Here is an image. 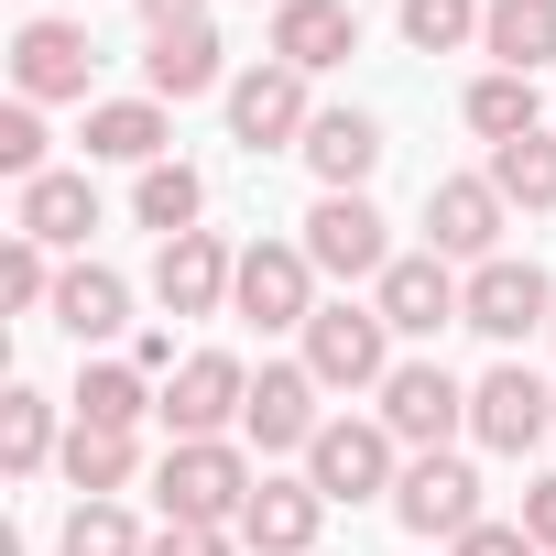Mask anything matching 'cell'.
Listing matches in <instances>:
<instances>
[{
  "instance_id": "32",
  "label": "cell",
  "mask_w": 556,
  "mask_h": 556,
  "mask_svg": "<svg viewBox=\"0 0 556 556\" xmlns=\"http://www.w3.org/2000/svg\"><path fill=\"white\" fill-rule=\"evenodd\" d=\"M66 556H153V534H142L121 502H77V513H66Z\"/></svg>"
},
{
  "instance_id": "29",
  "label": "cell",
  "mask_w": 556,
  "mask_h": 556,
  "mask_svg": "<svg viewBox=\"0 0 556 556\" xmlns=\"http://www.w3.org/2000/svg\"><path fill=\"white\" fill-rule=\"evenodd\" d=\"M480 175L502 186V207L545 218V207H556V131H523V142H502V153H491Z\"/></svg>"
},
{
  "instance_id": "7",
  "label": "cell",
  "mask_w": 556,
  "mask_h": 556,
  "mask_svg": "<svg viewBox=\"0 0 556 556\" xmlns=\"http://www.w3.org/2000/svg\"><path fill=\"white\" fill-rule=\"evenodd\" d=\"M306 262L328 273V285H382L404 251H393V229H382L371 197H317L306 207Z\"/></svg>"
},
{
  "instance_id": "8",
  "label": "cell",
  "mask_w": 556,
  "mask_h": 556,
  "mask_svg": "<svg viewBox=\"0 0 556 556\" xmlns=\"http://www.w3.org/2000/svg\"><path fill=\"white\" fill-rule=\"evenodd\" d=\"M502 218H513V207H502L491 175H437V186H426V251H437V262H469V273L502 262Z\"/></svg>"
},
{
  "instance_id": "16",
  "label": "cell",
  "mask_w": 556,
  "mask_h": 556,
  "mask_svg": "<svg viewBox=\"0 0 556 556\" xmlns=\"http://www.w3.org/2000/svg\"><path fill=\"white\" fill-rule=\"evenodd\" d=\"M88 66H99V45H88V23H23L12 34V99H88Z\"/></svg>"
},
{
  "instance_id": "36",
  "label": "cell",
  "mask_w": 556,
  "mask_h": 556,
  "mask_svg": "<svg viewBox=\"0 0 556 556\" xmlns=\"http://www.w3.org/2000/svg\"><path fill=\"white\" fill-rule=\"evenodd\" d=\"M153 556H240V545H229L218 523H164V534H153Z\"/></svg>"
},
{
  "instance_id": "13",
  "label": "cell",
  "mask_w": 556,
  "mask_h": 556,
  "mask_svg": "<svg viewBox=\"0 0 556 556\" xmlns=\"http://www.w3.org/2000/svg\"><path fill=\"white\" fill-rule=\"evenodd\" d=\"M317 393H328V382H317L306 361H262V371H251V415H240V437H251L262 458H285V447L306 458V447H317V426H328V415H317Z\"/></svg>"
},
{
  "instance_id": "19",
  "label": "cell",
  "mask_w": 556,
  "mask_h": 556,
  "mask_svg": "<svg viewBox=\"0 0 556 556\" xmlns=\"http://www.w3.org/2000/svg\"><path fill=\"white\" fill-rule=\"evenodd\" d=\"M317 523H328V491H317V480H273V469H262V491H251V513H240V545H251V556H306Z\"/></svg>"
},
{
  "instance_id": "15",
  "label": "cell",
  "mask_w": 556,
  "mask_h": 556,
  "mask_svg": "<svg viewBox=\"0 0 556 556\" xmlns=\"http://www.w3.org/2000/svg\"><path fill=\"white\" fill-rule=\"evenodd\" d=\"M175 437H229L240 415H251V371L229 361V350H186V371L164 382V404H153Z\"/></svg>"
},
{
  "instance_id": "31",
  "label": "cell",
  "mask_w": 556,
  "mask_h": 556,
  "mask_svg": "<svg viewBox=\"0 0 556 556\" xmlns=\"http://www.w3.org/2000/svg\"><path fill=\"white\" fill-rule=\"evenodd\" d=\"M480 12L491 0H404V45L415 55H458V45H480Z\"/></svg>"
},
{
  "instance_id": "28",
  "label": "cell",
  "mask_w": 556,
  "mask_h": 556,
  "mask_svg": "<svg viewBox=\"0 0 556 556\" xmlns=\"http://www.w3.org/2000/svg\"><path fill=\"white\" fill-rule=\"evenodd\" d=\"M131 469H142V447H131V437L66 426V491H77V502H121V491H131Z\"/></svg>"
},
{
  "instance_id": "40",
  "label": "cell",
  "mask_w": 556,
  "mask_h": 556,
  "mask_svg": "<svg viewBox=\"0 0 556 556\" xmlns=\"http://www.w3.org/2000/svg\"><path fill=\"white\" fill-rule=\"evenodd\" d=\"M545 339H556V328H545Z\"/></svg>"
},
{
  "instance_id": "5",
  "label": "cell",
  "mask_w": 556,
  "mask_h": 556,
  "mask_svg": "<svg viewBox=\"0 0 556 556\" xmlns=\"http://www.w3.org/2000/svg\"><path fill=\"white\" fill-rule=\"evenodd\" d=\"M229 317H251V328H295V339H306V317H317V262H306V240H240Z\"/></svg>"
},
{
  "instance_id": "21",
  "label": "cell",
  "mask_w": 556,
  "mask_h": 556,
  "mask_svg": "<svg viewBox=\"0 0 556 556\" xmlns=\"http://www.w3.org/2000/svg\"><path fill=\"white\" fill-rule=\"evenodd\" d=\"M153 404H164V382H153L142 361H88V371H77V393H66V415H77V426H99V437H131Z\"/></svg>"
},
{
  "instance_id": "34",
  "label": "cell",
  "mask_w": 556,
  "mask_h": 556,
  "mask_svg": "<svg viewBox=\"0 0 556 556\" xmlns=\"http://www.w3.org/2000/svg\"><path fill=\"white\" fill-rule=\"evenodd\" d=\"M0 175H12V186L55 175V164H45V110H34V99H12V110H0Z\"/></svg>"
},
{
  "instance_id": "3",
  "label": "cell",
  "mask_w": 556,
  "mask_h": 556,
  "mask_svg": "<svg viewBox=\"0 0 556 556\" xmlns=\"http://www.w3.org/2000/svg\"><path fill=\"white\" fill-rule=\"evenodd\" d=\"M306 371L328 382V393H382L393 382V328H382V306H317L306 317Z\"/></svg>"
},
{
  "instance_id": "38",
  "label": "cell",
  "mask_w": 556,
  "mask_h": 556,
  "mask_svg": "<svg viewBox=\"0 0 556 556\" xmlns=\"http://www.w3.org/2000/svg\"><path fill=\"white\" fill-rule=\"evenodd\" d=\"M142 23H153V34H175V23H207V0H142Z\"/></svg>"
},
{
  "instance_id": "23",
  "label": "cell",
  "mask_w": 556,
  "mask_h": 556,
  "mask_svg": "<svg viewBox=\"0 0 556 556\" xmlns=\"http://www.w3.org/2000/svg\"><path fill=\"white\" fill-rule=\"evenodd\" d=\"M12 229L45 240V251H88V229H99V186H88V175H34L23 207H12Z\"/></svg>"
},
{
  "instance_id": "26",
  "label": "cell",
  "mask_w": 556,
  "mask_h": 556,
  "mask_svg": "<svg viewBox=\"0 0 556 556\" xmlns=\"http://www.w3.org/2000/svg\"><path fill=\"white\" fill-rule=\"evenodd\" d=\"M480 55L513 66V77L556 66V0H491V12H480Z\"/></svg>"
},
{
  "instance_id": "39",
  "label": "cell",
  "mask_w": 556,
  "mask_h": 556,
  "mask_svg": "<svg viewBox=\"0 0 556 556\" xmlns=\"http://www.w3.org/2000/svg\"><path fill=\"white\" fill-rule=\"evenodd\" d=\"M273 12H285V0H273Z\"/></svg>"
},
{
  "instance_id": "14",
  "label": "cell",
  "mask_w": 556,
  "mask_h": 556,
  "mask_svg": "<svg viewBox=\"0 0 556 556\" xmlns=\"http://www.w3.org/2000/svg\"><path fill=\"white\" fill-rule=\"evenodd\" d=\"M229 285H240V251L218 229H186L153 251V306L164 317H229Z\"/></svg>"
},
{
  "instance_id": "6",
  "label": "cell",
  "mask_w": 556,
  "mask_h": 556,
  "mask_svg": "<svg viewBox=\"0 0 556 556\" xmlns=\"http://www.w3.org/2000/svg\"><path fill=\"white\" fill-rule=\"evenodd\" d=\"M393 523H404V534H426V545H437V534L458 545L469 523H491V513H480V469H469L458 447L404 458V480H393Z\"/></svg>"
},
{
  "instance_id": "11",
  "label": "cell",
  "mask_w": 556,
  "mask_h": 556,
  "mask_svg": "<svg viewBox=\"0 0 556 556\" xmlns=\"http://www.w3.org/2000/svg\"><path fill=\"white\" fill-rule=\"evenodd\" d=\"M371 306H382V328H393V339H437V328H458V317H469V273H458V262H437V251H404L382 285H371Z\"/></svg>"
},
{
  "instance_id": "9",
  "label": "cell",
  "mask_w": 556,
  "mask_h": 556,
  "mask_svg": "<svg viewBox=\"0 0 556 556\" xmlns=\"http://www.w3.org/2000/svg\"><path fill=\"white\" fill-rule=\"evenodd\" d=\"M382 426L426 458V447L469 437V382H458L447 361H393V382H382Z\"/></svg>"
},
{
  "instance_id": "33",
  "label": "cell",
  "mask_w": 556,
  "mask_h": 556,
  "mask_svg": "<svg viewBox=\"0 0 556 556\" xmlns=\"http://www.w3.org/2000/svg\"><path fill=\"white\" fill-rule=\"evenodd\" d=\"M0 306H23V317H34V306H55V251H45V240H23V229H12V251H0Z\"/></svg>"
},
{
  "instance_id": "25",
  "label": "cell",
  "mask_w": 556,
  "mask_h": 556,
  "mask_svg": "<svg viewBox=\"0 0 556 556\" xmlns=\"http://www.w3.org/2000/svg\"><path fill=\"white\" fill-rule=\"evenodd\" d=\"M458 121L502 153V142H523V131H556L545 121V99H534V77H513V66H491V77H469V99H458Z\"/></svg>"
},
{
  "instance_id": "30",
  "label": "cell",
  "mask_w": 556,
  "mask_h": 556,
  "mask_svg": "<svg viewBox=\"0 0 556 556\" xmlns=\"http://www.w3.org/2000/svg\"><path fill=\"white\" fill-rule=\"evenodd\" d=\"M45 458H66V447H55V404H45L34 382H12V393H0V469L34 480Z\"/></svg>"
},
{
  "instance_id": "37",
  "label": "cell",
  "mask_w": 556,
  "mask_h": 556,
  "mask_svg": "<svg viewBox=\"0 0 556 556\" xmlns=\"http://www.w3.org/2000/svg\"><path fill=\"white\" fill-rule=\"evenodd\" d=\"M523 534L556 556V480H523Z\"/></svg>"
},
{
  "instance_id": "20",
  "label": "cell",
  "mask_w": 556,
  "mask_h": 556,
  "mask_svg": "<svg viewBox=\"0 0 556 556\" xmlns=\"http://www.w3.org/2000/svg\"><path fill=\"white\" fill-rule=\"evenodd\" d=\"M306 175H317L328 197H361V186L382 175V121H371V110H317V131H306Z\"/></svg>"
},
{
  "instance_id": "18",
  "label": "cell",
  "mask_w": 556,
  "mask_h": 556,
  "mask_svg": "<svg viewBox=\"0 0 556 556\" xmlns=\"http://www.w3.org/2000/svg\"><path fill=\"white\" fill-rule=\"evenodd\" d=\"M218 77H229V45H218V23H175V34H153V55H142V99H164V110L207 99Z\"/></svg>"
},
{
  "instance_id": "4",
  "label": "cell",
  "mask_w": 556,
  "mask_h": 556,
  "mask_svg": "<svg viewBox=\"0 0 556 556\" xmlns=\"http://www.w3.org/2000/svg\"><path fill=\"white\" fill-rule=\"evenodd\" d=\"M306 131H317V99H306V77L295 66H240L229 77V142L240 153H306Z\"/></svg>"
},
{
  "instance_id": "35",
  "label": "cell",
  "mask_w": 556,
  "mask_h": 556,
  "mask_svg": "<svg viewBox=\"0 0 556 556\" xmlns=\"http://www.w3.org/2000/svg\"><path fill=\"white\" fill-rule=\"evenodd\" d=\"M447 556H545V545H534L523 523H469V534H458Z\"/></svg>"
},
{
  "instance_id": "17",
  "label": "cell",
  "mask_w": 556,
  "mask_h": 556,
  "mask_svg": "<svg viewBox=\"0 0 556 556\" xmlns=\"http://www.w3.org/2000/svg\"><path fill=\"white\" fill-rule=\"evenodd\" d=\"M350 55H361V12H350V0H285V12H273V66L328 77Z\"/></svg>"
},
{
  "instance_id": "24",
  "label": "cell",
  "mask_w": 556,
  "mask_h": 556,
  "mask_svg": "<svg viewBox=\"0 0 556 556\" xmlns=\"http://www.w3.org/2000/svg\"><path fill=\"white\" fill-rule=\"evenodd\" d=\"M164 142H175L164 99H99L88 110V164H175Z\"/></svg>"
},
{
  "instance_id": "22",
  "label": "cell",
  "mask_w": 556,
  "mask_h": 556,
  "mask_svg": "<svg viewBox=\"0 0 556 556\" xmlns=\"http://www.w3.org/2000/svg\"><path fill=\"white\" fill-rule=\"evenodd\" d=\"M55 328H66L77 350L121 339V328H131V285H121L110 262H66V273H55Z\"/></svg>"
},
{
  "instance_id": "12",
  "label": "cell",
  "mask_w": 556,
  "mask_h": 556,
  "mask_svg": "<svg viewBox=\"0 0 556 556\" xmlns=\"http://www.w3.org/2000/svg\"><path fill=\"white\" fill-rule=\"evenodd\" d=\"M458 328H480V339H502V350H523L534 328H556V285H545V262H480L469 273V317Z\"/></svg>"
},
{
  "instance_id": "2",
  "label": "cell",
  "mask_w": 556,
  "mask_h": 556,
  "mask_svg": "<svg viewBox=\"0 0 556 556\" xmlns=\"http://www.w3.org/2000/svg\"><path fill=\"white\" fill-rule=\"evenodd\" d=\"M306 480L328 491V513H339V502H393V480H404V437H393L382 415H328L317 447H306Z\"/></svg>"
},
{
  "instance_id": "1",
  "label": "cell",
  "mask_w": 556,
  "mask_h": 556,
  "mask_svg": "<svg viewBox=\"0 0 556 556\" xmlns=\"http://www.w3.org/2000/svg\"><path fill=\"white\" fill-rule=\"evenodd\" d=\"M251 491H262V469H251L229 437H175V447H164V469H153L164 523H218V534H240Z\"/></svg>"
},
{
  "instance_id": "10",
  "label": "cell",
  "mask_w": 556,
  "mask_h": 556,
  "mask_svg": "<svg viewBox=\"0 0 556 556\" xmlns=\"http://www.w3.org/2000/svg\"><path fill=\"white\" fill-rule=\"evenodd\" d=\"M469 437H480L491 458H523L534 437H556V393H545L523 361H491V371L469 382Z\"/></svg>"
},
{
  "instance_id": "27",
  "label": "cell",
  "mask_w": 556,
  "mask_h": 556,
  "mask_svg": "<svg viewBox=\"0 0 556 556\" xmlns=\"http://www.w3.org/2000/svg\"><path fill=\"white\" fill-rule=\"evenodd\" d=\"M197 207H207V175H197V164H142L131 218H142L153 240H186V229H197Z\"/></svg>"
}]
</instances>
